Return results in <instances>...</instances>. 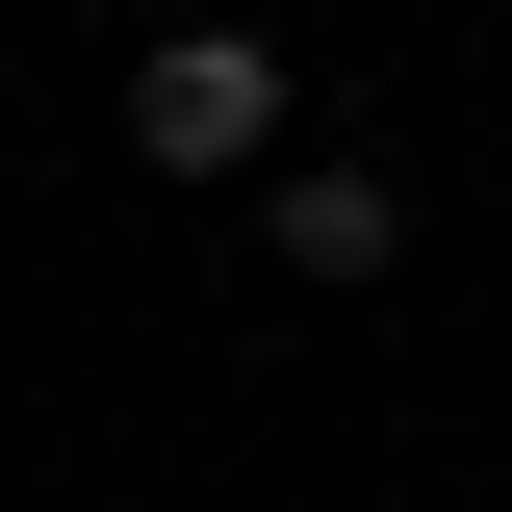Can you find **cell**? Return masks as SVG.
Returning <instances> with one entry per match:
<instances>
[{
  "instance_id": "obj_1",
  "label": "cell",
  "mask_w": 512,
  "mask_h": 512,
  "mask_svg": "<svg viewBox=\"0 0 512 512\" xmlns=\"http://www.w3.org/2000/svg\"><path fill=\"white\" fill-rule=\"evenodd\" d=\"M282 128H308L282 26H154V52H128V154H154V180H282Z\"/></svg>"
},
{
  "instance_id": "obj_2",
  "label": "cell",
  "mask_w": 512,
  "mask_h": 512,
  "mask_svg": "<svg viewBox=\"0 0 512 512\" xmlns=\"http://www.w3.org/2000/svg\"><path fill=\"white\" fill-rule=\"evenodd\" d=\"M256 256H282V282H384V256H410V180H384V154H282V180H256Z\"/></svg>"
}]
</instances>
